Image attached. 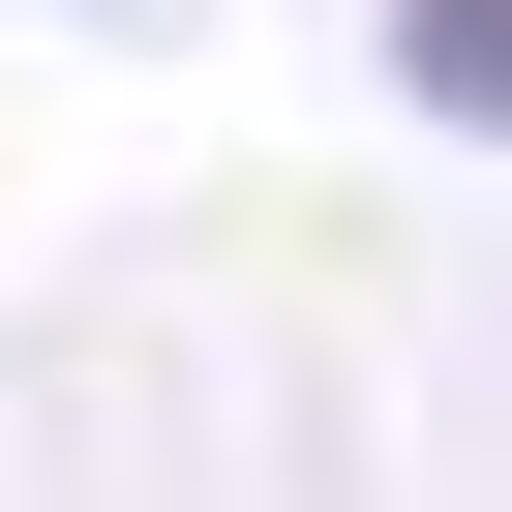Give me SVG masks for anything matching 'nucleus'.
Instances as JSON below:
<instances>
[{
	"mask_svg": "<svg viewBox=\"0 0 512 512\" xmlns=\"http://www.w3.org/2000/svg\"><path fill=\"white\" fill-rule=\"evenodd\" d=\"M392 61H422L452 121H512V0H392Z\"/></svg>",
	"mask_w": 512,
	"mask_h": 512,
	"instance_id": "obj_1",
	"label": "nucleus"
}]
</instances>
